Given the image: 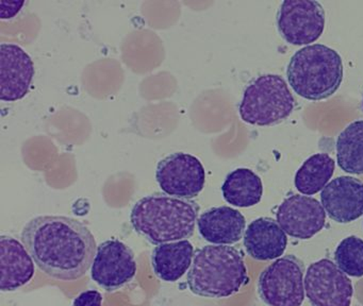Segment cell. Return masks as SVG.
Segmentation results:
<instances>
[{
	"label": "cell",
	"instance_id": "7a4b0ae2",
	"mask_svg": "<svg viewBox=\"0 0 363 306\" xmlns=\"http://www.w3.org/2000/svg\"><path fill=\"white\" fill-rule=\"evenodd\" d=\"M199 214L196 202L156 193L135 204L130 221L138 233L159 246L190 238L194 233Z\"/></svg>",
	"mask_w": 363,
	"mask_h": 306
},
{
	"label": "cell",
	"instance_id": "7402d4cb",
	"mask_svg": "<svg viewBox=\"0 0 363 306\" xmlns=\"http://www.w3.org/2000/svg\"><path fill=\"white\" fill-rule=\"evenodd\" d=\"M103 297L97 290H86L74 300L73 306H101Z\"/></svg>",
	"mask_w": 363,
	"mask_h": 306
},
{
	"label": "cell",
	"instance_id": "7c38bea8",
	"mask_svg": "<svg viewBox=\"0 0 363 306\" xmlns=\"http://www.w3.org/2000/svg\"><path fill=\"white\" fill-rule=\"evenodd\" d=\"M35 65L28 53L16 44L0 45V100L13 102L28 94Z\"/></svg>",
	"mask_w": 363,
	"mask_h": 306
},
{
	"label": "cell",
	"instance_id": "44dd1931",
	"mask_svg": "<svg viewBox=\"0 0 363 306\" xmlns=\"http://www.w3.org/2000/svg\"><path fill=\"white\" fill-rule=\"evenodd\" d=\"M335 263L347 276H363V240L357 236H350L340 242L335 249Z\"/></svg>",
	"mask_w": 363,
	"mask_h": 306
},
{
	"label": "cell",
	"instance_id": "ba28073f",
	"mask_svg": "<svg viewBox=\"0 0 363 306\" xmlns=\"http://www.w3.org/2000/svg\"><path fill=\"white\" fill-rule=\"evenodd\" d=\"M305 291L311 306H350L354 293L347 274L327 259L309 266L306 272Z\"/></svg>",
	"mask_w": 363,
	"mask_h": 306
},
{
	"label": "cell",
	"instance_id": "cb8c5ba5",
	"mask_svg": "<svg viewBox=\"0 0 363 306\" xmlns=\"http://www.w3.org/2000/svg\"><path fill=\"white\" fill-rule=\"evenodd\" d=\"M362 106H363V101H362Z\"/></svg>",
	"mask_w": 363,
	"mask_h": 306
},
{
	"label": "cell",
	"instance_id": "277c9868",
	"mask_svg": "<svg viewBox=\"0 0 363 306\" xmlns=\"http://www.w3.org/2000/svg\"><path fill=\"white\" fill-rule=\"evenodd\" d=\"M343 62L337 51L322 44L299 49L291 57L286 69L293 91L308 100L327 99L343 81Z\"/></svg>",
	"mask_w": 363,
	"mask_h": 306
},
{
	"label": "cell",
	"instance_id": "6da1fadb",
	"mask_svg": "<svg viewBox=\"0 0 363 306\" xmlns=\"http://www.w3.org/2000/svg\"><path fill=\"white\" fill-rule=\"evenodd\" d=\"M22 242L38 267L58 280L82 278L96 256V242L89 227L69 217L31 219L23 229Z\"/></svg>",
	"mask_w": 363,
	"mask_h": 306
},
{
	"label": "cell",
	"instance_id": "d6986e66",
	"mask_svg": "<svg viewBox=\"0 0 363 306\" xmlns=\"http://www.w3.org/2000/svg\"><path fill=\"white\" fill-rule=\"evenodd\" d=\"M335 162L327 153H316L297 170L295 187L303 195L312 196L323 191L335 172Z\"/></svg>",
	"mask_w": 363,
	"mask_h": 306
},
{
	"label": "cell",
	"instance_id": "30bf717a",
	"mask_svg": "<svg viewBox=\"0 0 363 306\" xmlns=\"http://www.w3.org/2000/svg\"><path fill=\"white\" fill-rule=\"evenodd\" d=\"M137 273L135 254L118 239L107 240L97 246L91 276L107 291H116L130 282Z\"/></svg>",
	"mask_w": 363,
	"mask_h": 306
},
{
	"label": "cell",
	"instance_id": "9c48e42d",
	"mask_svg": "<svg viewBox=\"0 0 363 306\" xmlns=\"http://www.w3.org/2000/svg\"><path fill=\"white\" fill-rule=\"evenodd\" d=\"M156 178L167 195L190 200L199 196L205 187L206 171L194 155L176 152L159 162Z\"/></svg>",
	"mask_w": 363,
	"mask_h": 306
},
{
	"label": "cell",
	"instance_id": "5bb4252c",
	"mask_svg": "<svg viewBox=\"0 0 363 306\" xmlns=\"http://www.w3.org/2000/svg\"><path fill=\"white\" fill-rule=\"evenodd\" d=\"M0 289L14 291L30 282L35 274L33 259L28 250L16 238L0 237Z\"/></svg>",
	"mask_w": 363,
	"mask_h": 306
},
{
	"label": "cell",
	"instance_id": "8992f818",
	"mask_svg": "<svg viewBox=\"0 0 363 306\" xmlns=\"http://www.w3.org/2000/svg\"><path fill=\"white\" fill-rule=\"evenodd\" d=\"M305 265L294 255H286L261 272L258 293L269 306H301L305 300Z\"/></svg>",
	"mask_w": 363,
	"mask_h": 306
},
{
	"label": "cell",
	"instance_id": "2e32d148",
	"mask_svg": "<svg viewBox=\"0 0 363 306\" xmlns=\"http://www.w3.org/2000/svg\"><path fill=\"white\" fill-rule=\"evenodd\" d=\"M197 225L203 239L226 246L241 240L246 221L239 210L229 206H218L203 212Z\"/></svg>",
	"mask_w": 363,
	"mask_h": 306
},
{
	"label": "cell",
	"instance_id": "ffe728a7",
	"mask_svg": "<svg viewBox=\"0 0 363 306\" xmlns=\"http://www.w3.org/2000/svg\"><path fill=\"white\" fill-rule=\"evenodd\" d=\"M337 162L342 170L363 174V120L354 121L337 136Z\"/></svg>",
	"mask_w": 363,
	"mask_h": 306
},
{
	"label": "cell",
	"instance_id": "e0dca14e",
	"mask_svg": "<svg viewBox=\"0 0 363 306\" xmlns=\"http://www.w3.org/2000/svg\"><path fill=\"white\" fill-rule=\"evenodd\" d=\"M194 246L189 240L159 244L152 254L155 274L165 282H176L192 266Z\"/></svg>",
	"mask_w": 363,
	"mask_h": 306
},
{
	"label": "cell",
	"instance_id": "5b68a950",
	"mask_svg": "<svg viewBox=\"0 0 363 306\" xmlns=\"http://www.w3.org/2000/svg\"><path fill=\"white\" fill-rule=\"evenodd\" d=\"M294 97L281 76L262 74L244 91L240 116L250 125H276L290 116L294 110Z\"/></svg>",
	"mask_w": 363,
	"mask_h": 306
},
{
	"label": "cell",
	"instance_id": "3957f363",
	"mask_svg": "<svg viewBox=\"0 0 363 306\" xmlns=\"http://www.w3.org/2000/svg\"><path fill=\"white\" fill-rule=\"evenodd\" d=\"M247 280L243 255L225 244L205 246L197 251L186 276L190 290L206 298L230 297Z\"/></svg>",
	"mask_w": 363,
	"mask_h": 306
},
{
	"label": "cell",
	"instance_id": "4fadbf2b",
	"mask_svg": "<svg viewBox=\"0 0 363 306\" xmlns=\"http://www.w3.org/2000/svg\"><path fill=\"white\" fill-rule=\"evenodd\" d=\"M326 214L339 223H350L363 215V183L352 176H339L320 193Z\"/></svg>",
	"mask_w": 363,
	"mask_h": 306
},
{
	"label": "cell",
	"instance_id": "ac0fdd59",
	"mask_svg": "<svg viewBox=\"0 0 363 306\" xmlns=\"http://www.w3.org/2000/svg\"><path fill=\"white\" fill-rule=\"evenodd\" d=\"M223 197L231 205L250 208L261 201L262 181L247 168H238L228 174L222 186Z\"/></svg>",
	"mask_w": 363,
	"mask_h": 306
},
{
	"label": "cell",
	"instance_id": "52a82bcc",
	"mask_svg": "<svg viewBox=\"0 0 363 306\" xmlns=\"http://www.w3.org/2000/svg\"><path fill=\"white\" fill-rule=\"evenodd\" d=\"M277 28L286 42L303 46L315 42L325 28V11L313 0H286L277 13Z\"/></svg>",
	"mask_w": 363,
	"mask_h": 306
},
{
	"label": "cell",
	"instance_id": "8fae6325",
	"mask_svg": "<svg viewBox=\"0 0 363 306\" xmlns=\"http://www.w3.org/2000/svg\"><path fill=\"white\" fill-rule=\"evenodd\" d=\"M278 225L284 233L298 239H309L322 231L326 212L322 203L307 196L293 195L284 200L277 212Z\"/></svg>",
	"mask_w": 363,
	"mask_h": 306
},
{
	"label": "cell",
	"instance_id": "603a6c76",
	"mask_svg": "<svg viewBox=\"0 0 363 306\" xmlns=\"http://www.w3.org/2000/svg\"><path fill=\"white\" fill-rule=\"evenodd\" d=\"M25 1H7V0H0V16L3 19L12 18L14 15L20 12Z\"/></svg>",
	"mask_w": 363,
	"mask_h": 306
},
{
	"label": "cell",
	"instance_id": "9a60e30c",
	"mask_svg": "<svg viewBox=\"0 0 363 306\" xmlns=\"http://www.w3.org/2000/svg\"><path fill=\"white\" fill-rule=\"evenodd\" d=\"M288 238L277 221L267 217L252 221L244 234L246 252L257 261H271L284 254Z\"/></svg>",
	"mask_w": 363,
	"mask_h": 306
}]
</instances>
